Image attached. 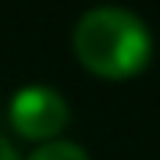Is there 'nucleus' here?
<instances>
[{
    "instance_id": "nucleus-2",
    "label": "nucleus",
    "mask_w": 160,
    "mask_h": 160,
    "mask_svg": "<svg viewBox=\"0 0 160 160\" xmlns=\"http://www.w3.org/2000/svg\"><path fill=\"white\" fill-rule=\"evenodd\" d=\"M7 114H11V125L18 135L50 142L68 125V100L50 86H25L14 92Z\"/></svg>"
},
{
    "instance_id": "nucleus-3",
    "label": "nucleus",
    "mask_w": 160,
    "mask_h": 160,
    "mask_svg": "<svg viewBox=\"0 0 160 160\" xmlns=\"http://www.w3.org/2000/svg\"><path fill=\"white\" fill-rule=\"evenodd\" d=\"M25 160H89V153L78 142H68V139H50V142H39Z\"/></svg>"
},
{
    "instance_id": "nucleus-1",
    "label": "nucleus",
    "mask_w": 160,
    "mask_h": 160,
    "mask_svg": "<svg viewBox=\"0 0 160 160\" xmlns=\"http://www.w3.org/2000/svg\"><path fill=\"white\" fill-rule=\"evenodd\" d=\"M71 43H75L78 61L103 78L135 75L149 61V50H153L146 22L139 14H132L128 7H114V4L89 7L75 22Z\"/></svg>"
},
{
    "instance_id": "nucleus-4",
    "label": "nucleus",
    "mask_w": 160,
    "mask_h": 160,
    "mask_svg": "<svg viewBox=\"0 0 160 160\" xmlns=\"http://www.w3.org/2000/svg\"><path fill=\"white\" fill-rule=\"evenodd\" d=\"M0 160H22V157H18V153H14V146H11V142H7V139H4V135H0Z\"/></svg>"
}]
</instances>
